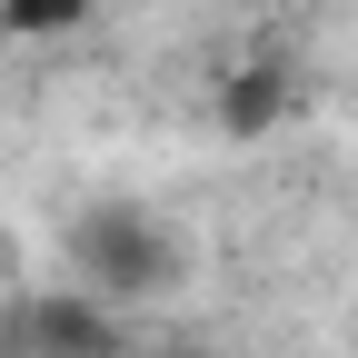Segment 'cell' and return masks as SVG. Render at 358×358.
<instances>
[{
	"mask_svg": "<svg viewBox=\"0 0 358 358\" xmlns=\"http://www.w3.org/2000/svg\"><path fill=\"white\" fill-rule=\"evenodd\" d=\"M229 120H239V129L279 120V80H239V90H229Z\"/></svg>",
	"mask_w": 358,
	"mask_h": 358,
	"instance_id": "cell-3",
	"label": "cell"
},
{
	"mask_svg": "<svg viewBox=\"0 0 358 358\" xmlns=\"http://www.w3.org/2000/svg\"><path fill=\"white\" fill-rule=\"evenodd\" d=\"M70 259H80V279L100 299H159L179 279V229L140 199H90L70 219Z\"/></svg>",
	"mask_w": 358,
	"mask_h": 358,
	"instance_id": "cell-1",
	"label": "cell"
},
{
	"mask_svg": "<svg viewBox=\"0 0 358 358\" xmlns=\"http://www.w3.org/2000/svg\"><path fill=\"white\" fill-rule=\"evenodd\" d=\"M90 10H100V0H0V30H10V40H60Z\"/></svg>",
	"mask_w": 358,
	"mask_h": 358,
	"instance_id": "cell-2",
	"label": "cell"
}]
</instances>
